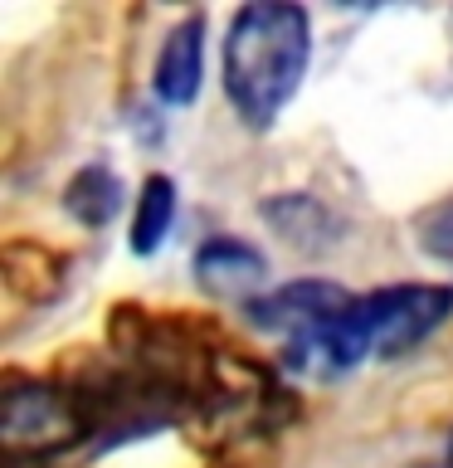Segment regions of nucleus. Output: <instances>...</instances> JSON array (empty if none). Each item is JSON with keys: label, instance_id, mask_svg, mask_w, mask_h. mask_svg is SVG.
<instances>
[{"label": "nucleus", "instance_id": "10", "mask_svg": "<svg viewBox=\"0 0 453 468\" xmlns=\"http://www.w3.org/2000/svg\"><path fill=\"white\" fill-rule=\"evenodd\" d=\"M419 249L438 263H453V200H438L419 215Z\"/></svg>", "mask_w": 453, "mask_h": 468}, {"label": "nucleus", "instance_id": "4", "mask_svg": "<svg viewBox=\"0 0 453 468\" xmlns=\"http://www.w3.org/2000/svg\"><path fill=\"white\" fill-rule=\"evenodd\" d=\"M346 303H351V292L342 283H327V278H298V283H283V288L254 298L244 307V317L254 322V327H263V332H283L292 342L298 332L336 317Z\"/></svg>", "mask_w": 453, "mask_h": 468}, {"label": "nucleus", "instance_id": "11", "mask_svg": "<svg viewBox=\"0 0 453 468\" xmlns=\"http://www.w3.org/2000/svg\"><path fill=\"white\" fill-rule=\"evenodd\" d=\"M448 468H453V439H448Z\"/></svg>", "mask_w": 453, "mask_h": 468}, {"label": "nucleus", "instance_id": "12", "mask_svg": "<svg viewBox=\"0 0 453 468\" xmlns=\"http://www.w3.org/2000/svg\"><path fill=\"white\" fill-rule=\"evenodd\" d=\"M424 468H434V463H424Z\"/></svg>", "mask_w": 453, "mask_h": 468}, {"label": "nucleus", "instance_id": "3", "mask_svg": "<svg viewBox=\"0 0 453 468\" xmlns=\"http://www.w3.org/2000/svg\"><path fill=\"white\" fill-rule=\"evenodd\" d=\"M0 434H5L10 459H20V453H54L83 434V410L73 395L54 390V386H10Z\"/></svg>", "mask_w": 453, "mask_h": 468}, {"label": "nucleus", "instance_id": "9", "mask_svg": "<svg viewBox=\"0 0 453 468\" xmlns=\"http://www.w3.org/2000/svg\"><path fill=\"white\" fill-rule=\"evenodd\" d=\"M171 219H175V181L171 176H146L137 215H132V254H156L171 234Z\"/></svg>", "mask_w": 453, "mask_h": 468}, {"label": "nucleus", "instance_id": "8", "mask_svg": "<svg viewBox=\"0 0 453 468\" xmlns=\"http://www.w3.org/2000/svg\"><path fill=\"white\" fill-rule=\"evenodd\" d=\"M263 219L269 225L283 229V239L288 244H298V249H312V244H327L332 234H336V219L321 210V205L312 196H273V200H263Z\"/></svg>", "mask_w": 453, "mask_h": 468}, {"label": "nucleus", "instance_id": "2", "mask_svg": "<svg viewBox=\"0 0 453 468\" xmlns=\"http://www.w3.org/2000/svg\"><path fill=\"white\" fill-rule=\"evenodd\" d=\"M312 64V20L288 0H258L229 20L225 93L254 132L273 127Z\"/></svg>", "mask_w": 453, "mask_h": 468}, {"label": "nucleus", "instance_id": "5", "mask_svg": "<svg viewBox=\"0 0 453 468\" xmlns=\"http://www.w3.org/2000/svg\"><path fill=\"white\" fill-rule=\"evenodd\" d=\"M269 278V259L258 254L248 239H205L195 249V283L210 292V298H225V303H254V288H263Z\"/></svg>", "mask_w": 453, "mask_h": 468}, {"label": "nucleus", "instance_id": "1", "mask_svg": "<svg viewBox=\"0 0 453 468\" xmlns=\"http://www.w3.org/2000/svg\"><path fill=\"white\" fill-rule=\"evenodd\" d=\"M453 313L448 283H390L351 298L336 317L298 332L283 346V366L298 376H342L365 356H405Z\"/></svg>", "mask_w": 453, "mask_h": 468}, {"label": "nucleus", "instance_id": "6", "mask_svg": "<svg viewBox=\"0 0 453 468\" xmlns=\"http://www.w3.org/2000/svg\"><path fill=\"white\" fill-rule=\"evenodd\" d=\"M200 73H205V15H185L181 25L166 35L156 58V98L171 102V108H185L200 93Z\"/></svg>", "mask_w": 453, "mask_h": 468}, {"label": "nucleus", "instance_id": "7", "mask_svg": "<svg viewBox=\"0 0 453 468\" xmlns=\"http://www.w3.org/2000/svg\"><path fill=\"white\" fill-rule=\"evenodd\" d=\"M64 205H68V215L79 219V225L102 229V225H112V219H117V210H122V181H117L108 166H83L68 181Z\"/></svg>", "mask_w": 453, "mask_h": 468}]
</instances>
